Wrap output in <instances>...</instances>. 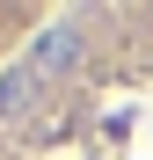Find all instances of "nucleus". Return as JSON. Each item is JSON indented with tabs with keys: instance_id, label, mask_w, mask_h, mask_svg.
Listing matches in <instances>:
<instances>
[{
	"instance_id": "2",
	"label": "nucleus",
	"mask_w": 153,
	"mask_h": 160,
	"mask_svg": "<svg viewBox=\"0 0 153 160\" xmlns=\"http://www.w3.org/2000/svg\"><path fill=\"white\" fill-rule=\"evenodd\" d=\"M37 95H44V80H37L29 58L0 73V117H29V109H37Z\"/></svg>"
},
{
	"instance_id": "1",
	"label": "nucleus",
	"mask_w": 153,
	"mask_h": 160,
	"mask_svg": "<svg viewBox=\"0 0 153 160\" xmlns=\"http://www.w3.org/2000/svg\"><path fill=\"white\" fill-rule=\"evenodd\" d=\"M73 58H80V29H73V22H51V29L29 44V66H37V80H59Z\"/></svg>"
}]
</instances>
